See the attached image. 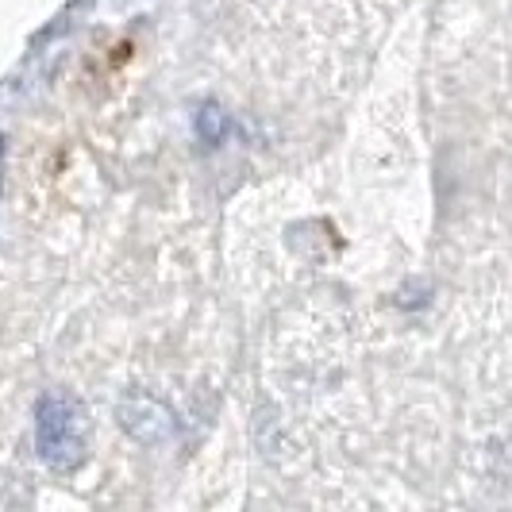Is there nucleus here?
<instances>
[{"label":"nucleus","mask_w":512,"mask_h":512,"mask_svg":"<svg viewBox=\"0 0 512 512\" xmlns=\"http://www.w3.org/2000/svg\"><path fill=\"white\" fill-rule=\"evenodd\" d=\"M131 409H139V405L131 401ZM143 409H147V416L139 412V420H135V416H124V428H128L135 439H143V443H158V439H166L170 432H174V416L162 409L158 401L143 397Z\"/></svg>","instance_id":"nucleus-2"},{"label":"nucleus","mask_w":512,"mask_h":512,"mask_svg":"<svg viewBox=\"0 0 512 512\" xmlns=\"http://www.w3.org/2000/svg\"><path fill=\"white\" fill-rule=\"evenodd\" d=\"M0 147H4V139H0Z\"/></svg>","instance_id":"nucleus-3"},{"label":"nucleus","mask_w":512,"mask_h":512,"mask_svg":"<svg viewBox=\"0 0 512 512\" xmlns=\"http://www.w3.org/2000/svg\"><path fill=\"white\" fill-rule=\"evenodd\" d=\"M85 412L66 389H47L35 401V455L54 474H70L85 459Z\"/></svg>","instance_id":"nucleus-1"}]
</instances>
